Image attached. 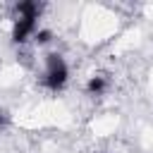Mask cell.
Here are the masks:
<instances>
[{
  "mask_svg": "<svg viewBox=\"0 0 153 153\" xmlns=\"http://www.w3.org/2000/svg\"><path fill=\"white\" fill-rule=\"evenodd\" d=\"M41 81L48 91H60L69 81V67L60 53H45L41 60Z\"/></svg>",
  "mask_w": 153,
  "mask_h": 153,
  "instance_id": "obj_1",
  "label": "cell"
}]
</instances>
